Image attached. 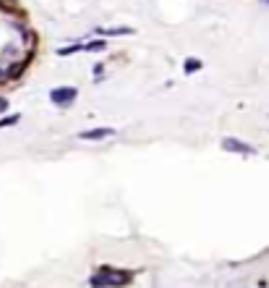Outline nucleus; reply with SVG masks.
Here are the masks:
<instances>
[{
	"instance_id": "obj_1",
	"label": "nucleus",
	"mask_w": 269,
	"mask_h": 288,
	"mask_svg": "<svg viewBox=\"0 0 269 288\" xmlns=\"http://www.w3.org/2000/svg\"><path fill=\"white\" fill-rule=\"evenodd\" d=\"M76 97H78V89L76 87H58V89L50 92V100L55 102L58 108H68Z\"/></svg>"
},
{
	"instance_id": "obj_2",
	"label": "nucleus",
	"mask_w": 269,
	"mask_h": 288,
	"mask_svg": "<svg viewBox=\"0 0 269 288\" xmlns=\"http://www.w3.org/2000/svg\"><path fill=\"white\" fill-rule=\"evenodd\" d=\"M115 129L110 126H102V129H92V131H81L78 139H86V142H94V139H104V136H112Z\"/></svg>"
},
{
	"instance_id": "obj_3",
	"label": "nucleus",
	"mask_w": 269,
	"mask_h": 288,
	"mask_svg": "<svg viewBox=\"0 0 269 288\" xmlns=\"http://www.w3.org/2000/svg\"><path fill=\"white\" fill-rule=\"evenodd\" d=\"M222 147L230 149V152H240V155H254V152H256L251 144H243V142H238V139H225V142H222Z\"/></svg>"
},
{
	"instance_id": "obj_4",
	"label": "nucleus",
	"mask_w": 269,
	"mask_h": 288,
	"mask_svg": "<svg viewBox=\"0 0 269 288\" xmlns=\"http://www.w3.org/2000/svg\"><path fill=\"white\" fill-rule=\"evenodd\" d=\"M198 68H202V61H196V58H188V61H186V71L188 74L198 71Z\"/></svg>"
},
{
	"instance_id": "obj_5",
	"label": "nucleus",
	"mask_w": 269,
	"mask_h": 288,
	"mask_svg": "<svg viewBox=\"0 0 269 288\" xmlns=\"http://www.w3.org/2000/svg\"><path fill=\"white\" fill-rule=\"evenodd\" d=\"M14 123H18V115H8V118L0 121V129H6V126H14Z\"/></svg>"
},
{
	"instance_id": "obj_6",
	"label": "nucleus",
	"mask_w": 269,
	"mask_h": 288,
	"mask_svg": "<svg viewBox=\"0 0 269 288\" xmlns=\"http://www.w3.org/2000/svg\"><path fill=\"white\" fill-rule=\"evenodd\" d=\"M6 108H8V100H3V97H0V113H3Z\"/></svg>"
},
{
	"instance_id": "obj_7",
	"label": "nucleus",
	"mask_w": 269,
	"mask_h": 288,
	"mask_svg": "<svg viewBox=\"0 0 269 288\" xmlns=\"http://www.w3.org/2000/svg\"><path fill=\"white\" fill-rule=\"evenodd\" d=\"M266 3H269V0H266Z\"/></svg>"
}]
</instances>
